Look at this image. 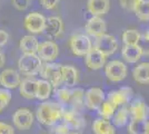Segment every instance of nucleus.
Listing matches in <instances>:
<instances>
[{
    "instance_id": "nucleus-1",
    "label": "nucleus",
    "mask_w": 149,
    "mask_h": 134,
    "mask_svg": "<svg viewBox=\"0 0 149 134\" xmlns=\"http://www.w3.org/2000/svg\"><path fill=\"white\" fill-rule=\"evenodd\" d=\"M63 109H65L62 107L61 103H57L54 101H45L38 106L36 116H37V120L41 124L51 126L62 119Z\"/></svg>"
},
{
    "instance_id": "nucleus-2",
    "label": "nucleus",
    "mask_w": 149,
    "mask_h": 134,
    "mask_svg": "<svg viewBox=\"0 0 149 134\" xmlns=\"http://www.w3.org/2000/svg\"><path fill=\"white\" fill-rule=\"evenodd\" d=\"M42 59L38 54H22L18 60L19 72L25 76H35L42 68Z\"/></svg>"
},
{
    "instance_id": "nucleus-3",
    "label": "nucleus",
    "mask_w": 149,
    "mask_h": 134,
    "mask_svg": "<svg viewBox=\"0 0 149 134\" xmlns=\"http://www.w3.org/2000/svg\"><path fill=\"white\" fill-rule=\"evenodd\" d=\"M69 46L74 55L85 57L89 53V51L93 48V43L87 35L74 34L69 39Z\"/></svg>"
},
{
    "instance_id": "nucleus-4",
    "label": "nucleus",
    "mask_w": 149,
    "mask_h": 134,
    "mask_svg": "<svg viewBox=\"0 0 149 134\" xmlns=\"http://www.w3.org/2000/svg\"><path fill=\"white\" fill-rule=\"evenodd\" d=\"M62 65L56 63H45L42 68L40 70V75L44 77L46 81H48L54 87H59L63 81H62Z\"/></svg>"
},
{
    "instance_id": "nucleus-5",
    "label": "nucleus",
    "mask_w": 149,
    "mask_h": 134,
    "mask_svg": "<svg viewBox=\"0 0 149 134\" xmlns=\"http://www.w3.org/2000/svg\"><path fill=\"white\" fill-rule=\"evenodd\" d=\"M47 19L40 13H28L24 19V26L26 30L31 34H41L46 29Z\"/></svg>"
},
{
    "instance_id": "nucleus-6",
    "label": "nucleus",
    "mask_w": 149,
    "mask_h": 134,
    "mask_svg": "<svg viewBox=\"0 0 149 134\" xmlns=\"http://www.w3.org/2000/svg\"><path fill=\"white\" fill-rule=\"evenodd\" d=\"M105 74L111 82H121L127 76V67L120 60H111L105 65Z\"/></svg>"
},
{
    "instance_id": "nucleus-7",
    "label": "nucleus",
    "mask_w": 149,
    "mask_h": 134,
    "mask_svg": "<svg viewBox=\"0 0 149 134\" xmlns=\"http://www.w3.org/2000/svg\"><path fill=\"white\" fill-rule=\"evenodd\" d=\"M100 51H102L106 56H111L118 49V41L115 36L105 34L100 37L96 38V45H95Z\"/></svg>"
},
{
    "instance_id": "nucleus-8",
    "label": "nucleus",
    "mask_w": 149,
    "mask_h": 134,
    "mask_svg": "<svg viewBox=\"0 0 149 134\" xmlns=\"http://www.w3.org/2000/svg\"><path fill=\"white\" fill-rule=\"evenodd\" d=\"M106 59H107V56L102 51H100L96 46H93V48L85 56V63L89 69L98 70L105 67Z\"/></svg>"
},
{
    "instance_id": "nucleus-9",
    "label": "nucleus",
    "mask_w": 149,
    "mask_h": 134,
    "mask_svg": "<svg viewBox=\"0 0 149 134\" xmlns=\"http://www.w3.org/2000/svg\"><path fill=\"white\" fill-rule=\"evenodd\" d=\"M37 54L42 59V62L51 63L58 57V54H59L58 45L52 40H46L44 43H40Z\"/></svg>"
},
{
    "instance_id": "nucleus-10",
    "label": "nucleus",
    "mask_w": 149,
    "mask_h": 134,
    "mask_svg": "<svg viewBox=\"0 0 149 134\" xmlns=\"http://www.w3.org/2000/svg\"><path fill=\"white\" fill-rule=\"evenodd\" d=\"M15 126L19 130H28L33 124V114L29 109H18L13 115Z\"/></svg>"
},
{
    "instance_id": "nucleus-11",
    "label": "nucleus",
    "mask_w": 149,
    "mask_h": 134,
    "mask_svg": "<svg viewBox=\"0 0 149 134\" xmlns=\"http://www.w3.org/2000/svg\"><path fill=\"white\" fill-rule=\"evenodd\" d=\"M21 84V77L17 70L7 68L0 73V85L7 89L17 88Z\"/></svg>"
},
{
    "instance_id": "nucleus-12",
    "label": "nucleus",
    "mask_w": 149,
    "mask_h": 134,
    "mask_svg": "<svg viewBox=\"0 0 149 134\" xmlns=\"http://www.w3.org/2000/svg\"><path fill=\"white\" fill-rule=\"evenodd\" d=\"M132 97V89L130 87H121L118 91H112L108 95V101L117 109L120 106H125L127 103L130 102Z\"/></svg>"
},
{
    "instance_id": "nucleus-13",
    "label": "nucleus",
    "mask_w": 149,
    "mask_h": 134,
    "mask_svg": "<svg viewBox=\"0 0 149 134\" xmlns=\"http://www.w3.org/2000/svg\"><path fill=\"white\" fill-rule=\"evenodd\" d=\"M105 101L104 91L99 87H91L85 93V105L90 109H98Z\"/></svg>"
},
{
    "instance_id": "nucleus-14",
    "label": "nucleus",
    "mask_w": 149,
    "mask_h": 134,
    "mask_svg": "<svg viewBox=\"0 0 149 134\" xmlns=\"http://www.w3.org/2000/svg\"><path fill=\"white\" fill-rule=\"evenodd\" d=\"M85 30L88 35L93 36V37H100L102 35H105L107 32V26L106 21L99 16H93L91 18H89L85 26Z\"/></svg>"
},
{
    "instance_id": "nucleus-15",
    "label": "nucleus",
    "mask_w": 149,
    "mask_h": 134,
    "mask_svg": "<svg viewBox=\"0 0 149 134\" xmlns=\"http://www.w3.org/2000/svg\"><path fill=\"white\" fill-rule=\"evenodd\" d=\"M62 120L63 123H66L69 128H80L84 125H86V122L79 114V112L74 107L63 109L62 114Z\"/></svg>"
},
{
    "instance_id": "nucleus-16",
    "label": "nucleus",
    "mask_w": 149,
    "mask_h": 134,
    "mask_svg": "<svg viewBox=\"0 0 149 134\" xmlns=\"http://www.w3.org/2000/svg\"><path fill=\"white\" fill-rule=\"evenodd\" d=\"M38 89V79L35 78H26L21 81L19 86V93L22 97L27 100H33L37 97Z\"/></svg>"
},
{
    "instance_id": "nucleus-17",
    "label": "nucleus",
    "mask_w": 149,
    "mask_h": 134,
    "mask_svg": "<svg viewBox=\"0 0 149 134\" xmlns=\"http://www.w3.org/2000/svg\"><path fill=\"white\" fill-rule=\"evenodd\" d=\"M129 113L132 120H147L149 116V107L143 100H137L130 104Z\"/></svg>"
},
{
    "instance_id": "nucleus-18",
    "label": "nucleus",
    "mask_w": 149,
    "mask_h": 134,
    "mask_svg": "<svg viewBox=\"0 0 149 134\" xmlns=\"http://www.w3.org/2000/svg\"><path fill=\"white\" fill-rule=\"evenodd\" d=\"M45 32L49 37H52V38L59 37L63 32V21H62V19L60 17H57V16H51L49 18H47V24H46Z\"/></svg>"
},
{
    "instance_id": "nucleus-19",
    "label": "nucleus",
    "mask_w": 149,
    "mask_h": 134,
    "mask_svg": "<svg viewBox=\"0 0 149 134\" xmlns=\"http://www.w3.org/2000/svg\"><path fill=\"white\" fill-rule=\"evenodd\" d=\"M87 9L93 16H104L110 9L109 0H88Z\"/></svg>"
},
{
    "instance_id": "nucleus-20",
    "label": "nucleus",
    "mask_w": 149,
    "mask_h": 134,
    "mask_svg": "<svg viewBox=\"0 0 149 134\" xmlns=\"http://www.w3.org/2000/svg\"><path fill=\"white\" fill-rule=\"evenodd\" d=\"M121 55L127 63L134 64L141 58L143 53L138 45H125L121 49Z\"/></svg>"
},
{
    "instance_id": "nucleus-21",
    "label": "nucleus",
    "mask_w": 149,
    "mask_h": 134,
    "mask_svg": "<svg viewBox=\"0 0 149 134\" xmlns=\"http://www.w3.org/2000/svg\"><path fill=\"white\" fill-rule=\"evenodd\" d=\"M39 43L37 38L32 35H26L19 41V49L22 54H37Z\"/></svg>"
},
{
    "instance_id": "nucleus-22",
    "label": "nucleus",
    "mask_w": 149,
    "mask_h": 134,
    "mask_svg": "<svg viewBox=\"0 0 149 134\" xmlns=\"http://www.w3.org/2000/svg\"><path fill=\"white\" fill-rule=\"evenodd\" d=\"M62 81L67 87H74L78 83V70L71 65H62Z\"/></svg>"
},
{
    "instance_id": "nucleus-23",
    "label": "nucleus",
    "mask_w": 149,
    "mask_h": 134,
    "mask_svg": "<svg viewBox=\"0 0 149 134\" xmlns=\"http://www.w3.org/2000/svg\"><path fill=\"white\" fill-rule=\"evenodd\" d=\"M132 77L138 84L149 85V63H140L132 70Z\"/></svg>"
},
{
    "instance_id": "nucleus-24",
    "label": "nucleus",
    "mask_w": 149,
    "mask_h": 134,
    "mask_svg": "<svg viewBox=\"0 0 149 134\" xmlns=\"http://www.w3.org/2000/svg\"><path fill=\"white\" fill-rule=\"evenodd\" d=\"M93 132L95 134H116L115 126L107 119H97L93 123Z\"/></svg>"
},
{
    "instance_id": "nucleus-25",
    "label": "nucleus",
    "mask_w": 149,
    "mask_h": 134,
    "mask_svg": "<svg viewBox=\"0 0 149 134\" xmlns=\"http://www.w3.org/2000/svg\"><path fill=\"white\" fill-rule=\"evenodd\" d=\"M52 85L46 79H38L37 97L39 101H47L52 93Z\"/></svg>"
},
{
    "instance_id": "nucleus-26",
    "label": "nucleus",
    "mask_w": 149,
    "mask_h": 134,
    "mask_svg": "<svg viewBox=\"0 0 149 134\" xmlns=\"http://www.w3.org/2000/svg\"><path fill=\"white\" fill-rule=\"evenodd\" d=\"M137 18L141 21L149 20V0H139L134 8Z\"/></svg>"
},
{
    "instance_id": "nucleus-27",
    "label": "nucleus",
    "mask_w": 149,
    "mask_h": 134,
    "mask_svg": "<svg viewBox=\"0 0 149 134\" xmlns=\"http://www.w3.org/2000/svg\"><path fill=\"white\" fill-rule=\"evenodd\" d=\"M148 131L147 120H132L128 125L129 134H145Z\"/></svg>"
},
{
    "instance_id": "nucleus-28",
    "label": "nucleus",
    "mask_w": 149,
    "mask_h": 134,
    "mask_svg": "<svg viewBox=\"0 0 149 134\" xmlns=\"http://www.w3.org/2000/svg\"><path fill=\"white\" fill-rule=\"evenodd\" d=\"M140 37H141L140 32L136 29H126L121 36L125 45H137Z\"/></svg>"
},
{
    "instance_id": "nucleus-29",
    "label": "nucleus",
    "mask_w": 149,
    "mask_h": 134,
    "mask_svg": "<svg viewBox=\"0 0 149 134\" xmlns=\"http://www.w3.org/2000/svg\"><path fill=\"white\" fill-rule=\"evenodd\" d=\"M85 104V92L81 88H76L71 91V101L70 105L78 111V109Z\"/></svg>"
},
{
    "instance_id": "nucleus-30",
    "label": "nucleus",
    "mask_w": 149,
    "mask_h": 134,
    "mask_svg": "<svg viewBox=\"0 0 149 134\" xmlns=\"http://www.w3.org/2000/svg\"><path fill=\"white\" fill-rule=\"evenodd\" d=\"M129 115H130L129 109L126 107V106H123L119 111H117V113L113 116V124L116 126H124L128 121Z\"/></svg>"
},
{
    "instance_id": "nucleus-31",
    "label": "nucleus",
    "mask_w": 149,
    "mask_h": 134,
    "mask_svg": "<svg viewBox=\"0 0 149 134\" xmlns=\"http://www.w3.org/2000/svg\"><path fill=\"white\" fill-rule=\"evenodd\" d=\"M98 111H99L100 116H102L104 119H107V120H110V119L113 117L115 114H116V113H115V112H116V107H115L108 100H107V101H104V103L101 104V106L98 109Z\"/></svg>"
},
{
    "instance_id": "nucleus-32",
    "label": "nucleus",
    "mask_w": 149,
    "mask_h": 134,
    "mask_svg": "<svg viewBox=\"0 0 149 134\" xmlns=\"http://www.w3.org/2000/svg\"><path fill=\"white\" fill-rule=\"evenodd\" d=\"M57 98L59 103L61 104H70L71 101V91L67 87L63 88H59L57 91Z\"/></svg>"
},
{
    "instance_id": "nucleus-33",
    "label": "nucleus",
    "mask_w": 149,
    "mask_h": 134,
    "mask_svg": "<svg viewBox=\"0 0 149 134\" xmlns=\"http://www.w3.org/2000/svg\"><path fill=\"white\" fill-rule=\"evenodd\" d=\"M11 101V93L9 89L0 88V113L8 106V104Z\"/></svg>"
},
{
    "instance_id": "nucleus-34",
    "label": "nucleus",
    "mask_w": 149,
    "mask_h": 134,
    "mask_svg": "<svg viewBox=\"0 0 149 134\" xmlns=\"http://www.w3.org/2000/svg\"><path fill=\"white\" fill-rule=\"evenodd\" d=\"M138 46L141 49V53L145 56H149V40L145 36H141L139 41H138Z\"/></svg>"
},
{
    "instance_id": "nucleus-35",
    "label": "nucleus",
    "mask_w": 149,
    "mask_h": 134,
    "mask_svg": "<svg viewBox=\"0 0 149 134\" xmlns=\"http://www.w3.org/2000/svg\"><path fill=\"white\" fill-rule=\"evenodd\" d=\"M30 5V0H13V6L17 10H26Z\"/></svg>"
},
{
    "instance_id": "nucleus-36",
    "label": "nucleus",
    "mask_w": 149,
    "mask_h": 134,
    "mask_svg": "<svg viewBox=\"0 0 149 134\" xmlns=\"http://www.w3.org/2000/svg\"><path fill=\"white\" fill-rule=\"evenodd\" d=\"M138 1L139 0H119L120 6L126 10H130V11H134V8Z\"/></svg>"
},
{
    "instance_id": "nucleus-37",
    "label": "nucleus",
    "mask_w": 149,
    "mask_h": 134,
    "mask_svg": "<svg viewBox=\"0 0 149 134\" xmlns=\"http://www.w3.org/2000/svg\"><path fill=\"white\" fill-rule=\"evenodd\" d=\"M59 1L60 0H40V4H41V6L44 7L45 9L50 10V9L56 8Z\"/></svg>"
},
{
    "instance_id": "nucleus-38",
    "label": "nucleus",
    "mask_w": 149,
    "mask_h": 134,
    "mask_svg": "<svg viewBox=\"0 0 149 134\" xmlns=\"http://www.w3.org/2000/svg\"><path fill=\"white\" fill-rule=\"evenodd\" d=\"M0 134H15V130L11 125L0 122Z\"/></svg>"
},
{
    "instance_id": "nucleus-39",
    "label": "nucleus",
    "mask_w": 149,
    "mask_h": 134,
    "mask_svg": "<svg viewBox=\"0 0 149 134\" xmlns=\"http://www.w3.org/2000/svg\"><path fill=\"white\" fill-rule=\"evenodd\" d=\"M69 126L66 123L59 124L56 128H55V134H68L69 133Z\"/></svg>"
},
{
    "instance_id": "nucleus-40",
    "label": "nucleus",
    "mask_w": 149,
    "mask_h": 134,
    "mask_svg": "<svg viewBox=\"0 0 149 134\" xmlns=\"http://www.w3.org/2000/svg\"><path fill=\"white\" fill-rule=\"evenodd\" d=\"M8 39H9L8 32H5V30H2V29H0V47H2L3 45H6L7 41H8Z\"/></svg>"
},
{
    "instance_id": "nucleus-41",
    "label": "nucleus",
    "mask_w": 149,
    "mask_h": 134,
    "mask_svg": "<svg viewBox=\"0 0 149 134\" xmlns=\"http://www.w3.org/2000/svg\"><path fill=\"white\" fill-rule=\"evenodd\" d=\"M5 65V55H3V53L0 51V68L2 67Z\"/></svg>"
},
{
    "instance_id": "nucleus-42",
    "label": "nucleus",
    "mask_w": 149,
    "mask_h": 134,
    "mask_svg": "<svg viewBox=\"0 0 149 134\" xmlns=\"http://www.w3.org/2000/svg\"><path fill=\"white\" fill-rule=\"evenodd\" d=\"M143 36H145V37H146V38H147L149 40V30H148V32H145V35H143Z\"/></svg>"
},
{
    "instance_id": "nucleus-43",
    "label": "nucleus",
    "mask_w": 149,
    "mask_h": 134,
    "mask_svg": "<svg viewBox=\"0 0 149 134\" xmlns=\"http://www.w3.org/2000/svg\"><path fill=\"white\" fill-rule=\"evenodd\" d=\"M147 132H149V121H148V131Z\"/></svg>"
},
{
    "instance_id": "nucleus-44",
    "label": "nucleus",
    "mask_w": 149,
    "mask_h": 134,
    "mask_svg": "<svg viewBox=\"0 0 149 134\" xmlns=\"http://www.w3.org/2000/svg\"><path fill=\"white\" fill-rule=\"evenodd\" d=\"M68 134H80V133H68Z\"/></svg>"
},
{
    "instance_id": "nucleus-45",
    "label": "nucleus",
    "mask_w": 149,
    "mask_h": 134,
    "mask_svg": "<svg viewBox=\"0 0 149 134\" xmlns=\"http://www.w3.org/2000/svg\"><path fill=\"white\" fill-rule=\"evenodd\" d=\"M145 134H149V132H147V133H145Z\"/></svg>"
}]
</instances>
